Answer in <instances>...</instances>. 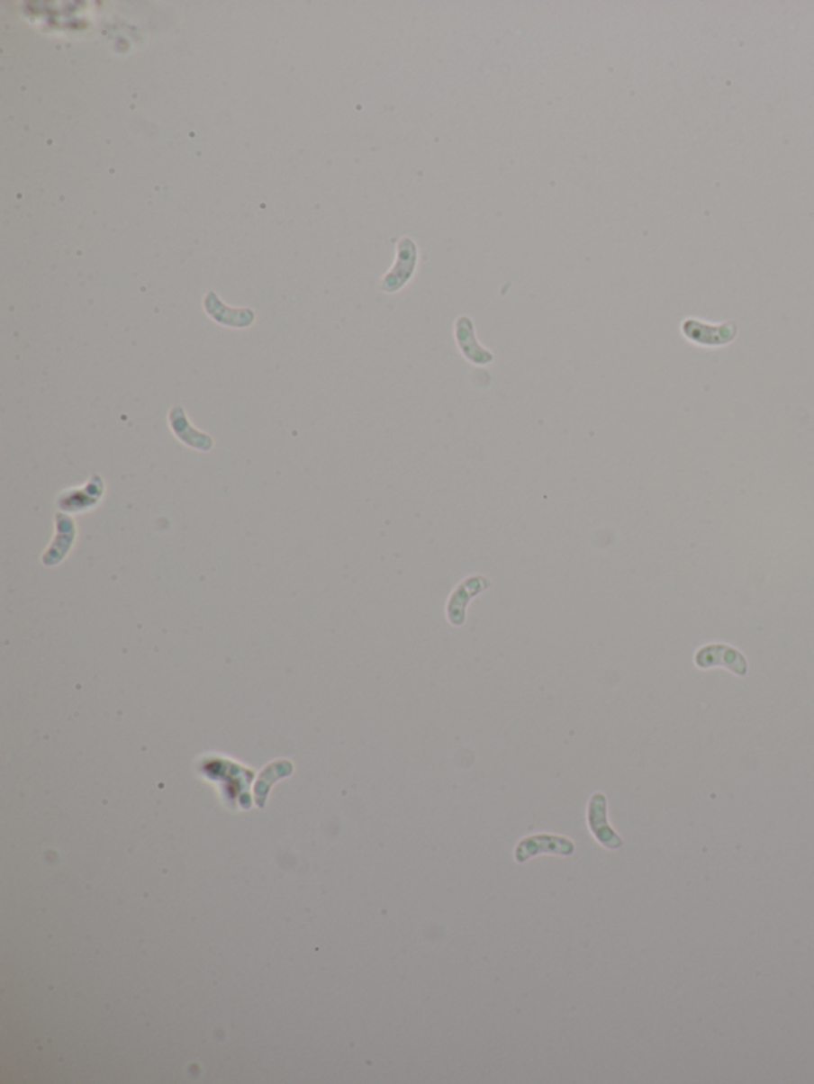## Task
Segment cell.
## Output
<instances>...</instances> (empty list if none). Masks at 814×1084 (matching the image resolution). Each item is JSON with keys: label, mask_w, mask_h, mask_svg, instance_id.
<instances>
[{"label": "cell", "mask_w": 814, "mask_h": 1084, "mask_svg": "<svg viewBox=\"0 0 814 1084\" xmlns=\"http://www.w3.org/2000/svg\"><path fill=\"white\" fill-rule=\"evenodd\" d=\"M574 851V843L564 838V836H556V835H535L529 836L519 843L517 846L516 857L517 862H525L531 855L539 854V853H554V854H571Z\"/></svg>", "instance_id": "4"}, {"label": "cell", "mask_w": 814, "mask_h": 1084, "mask_svg": "<svg viewBox=\"0 0 814 1084\" xmlns=\"http://www.w3.org/2000/svg\"><path fill=\"white\" fill-rule=\"evenodd\" d=\"M683 334L687 339L703 347H720L730 344L735 338L738 328L730 321V323H722V325H710L701 320L687 319L681 326Z\"/></svg>", "instance_id": "2"}, {"label": "cell", "mask_w": 814, "mask_h": 1084, "mask_svg": "<svg viewBox=\"0 0 814 1084\" xmlns=\"http://www.w3.org/2000/svg\"><path fill=\"white\" fill-rule=\"evenodd\" d=\"M455 338H457V344L460 347L463 357H466L471 363L484 366L493 361V353L484 348L475 339V323L466 315H462L460 319L457 320Z\"/></svg>", "instance_id": "5"}, {"label": "cell", "mask_w": 814, "mask_h": 1084, "mask_svg": "<svg viewBox=\"0 0 814 1084\" xmlns=\"http://www.w3.org/2000/svg\"><path fill=\"white\" fill-rule=\"evenodd\" d=\"M695 664L708 670L714 666H726L737 676H746L747 660L741 652L727 644H708L695 654Z\"/></svg>", "instance_id": "3"}, {"label": "cell", "mask_w": 814, "mask_h": 1084, "mask_svg": "<svg viewBox=\"0 0 814 1084\" xmlns=\"http://www.w3.org/2000/svg\"><path fill=\"white\" fill-rule=\"evenodd\" d=\"M169 421L172 431L186 446L197 448V450H211L212 446H213V439H212L209 434L199 433L194 428H191L190 421L186 420V415H185L182 407H174L170 411Z\"/></svg>", "instance_id": "8"}, {"label": "cell", "mask_w": 814, "mask_h": 1084, "mask_svg": "<svg viewBox=\"0 0 814 1084\" xmlns=\"http://www.w3.org/2000/svg\"><path fill=\"white\" fill-rule=\"evenodd\" d=\"M589 824L591 830L603 846L610 849H618L622 846V840L608 824L606 818V797L601 793H595L591 799L589 805Z\"/></svg>", "instance_id": "7"}, {"label": "cell", "mask_w": 814, "mask_h": 1084, "mask_svg": "<svg viewBox=\"0 0 814 1084\" xmlns=\"http://www.w3.org/2000/svg\"><path fill=\"white\" fill-rule=\"evenodd\" d=\"M489 585V581L482 576L469 577L460 583L448 601V617L450 624L462 625L466 620V606L469 600L484 592Z\"/></svg>", "instance_id": "6"}, {"label": "cell", "mask_w": 814, "mask_h": 1084, "mask_svg": "<svg viewBox=\"0 0 814 1084\" xmlns=\"http://www.w3.org/2000/svg\"><path fill=\"white\" fill-rule=\"evenodd\" d=\"M419 263V248L411 238H401L396 247V261L392 271L380 282V290L385 293L400 292L412 278Z\"/></svg>", "instance_id": "1"}]
</instances>
